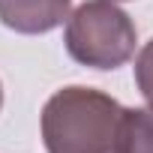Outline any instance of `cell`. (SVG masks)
I'll return each instance as SVG.
<instances>
[{
	"mask_svg": "<svg viewBox=\"0 0 153 153\" xmlns=\"http://www.w3.org/2000/svg\"><path fill=\"white\" fill-rule=\"evenodd\" d=\"M120 153H153V105L123 108Z\"/></svg>",
	"mask_w": 153,
	"mask_h": 153,
	"instance_id": "obj_4",
	"label": "cell"
},
{
	"mask_svg": "<svg viewBox=\"0 0 153 153\" xmlns=\"http://www.w3.org/2000/svg\"><path fill=\"white\" fill-rule=\"evenodd\" d=\"M114 3H117V0H114Z\"/></svg>",
	"mask_w": 153,
	"mask_h": 153,
	"instance_id": "obj_7",
	"label": "cell"
},
{
	"mask_svg": "<svg viewBox=\"0 0 153 153\" xmlns=\"http://www.w3.org/2000/svg\"><path fill=\"white\" fill-rule=\"evenodd\" d=\"M135 84L147 105H153V39H147L135 57Z\"/></svg>",
	"mask_w": 153,
	"mask_h": 153,
	"instance_id": "obj_5",
	"label": "cell"
},
{
	"mask_svg": "<svg viewBox=\"0 0 153 153\" xmlns=\"http://www.w3.org/2000/svg\"><path fill=\"white\" fill-rule=\"evenodd\" d=\"M0 108H3V84H0Z\"/></svg>",
	"mask_w": 153,
	"mask_h": 153,
	"instance_id": "obj_6",
	"label": "cell"
},
{
	"mask_svg": "<svg viewBox=\"0 0 153 153\" xmlns=\"http://www.w3.org/2000/svg\"><path fill=\"white\" fill-rule=\"evenodd\" d=\"M123 105L84 84H69L42 105L39 129L48 153H120Z\"/></svg>",
	"mask_w": 153,
	"mask_h": 153,
	"instance_id": "obj_1",
	"label": "cell"
},
{
	"mask_svg": "<svg viewBox=\"0 0 153 153\" xmlns=\"http://www.w3.org/2000/svg\"><path fill=\"white\" fill-rule=\"evenodd\" d=\"M66 54L90 69H117L132 60L138 30L114 0H84L66 18Z\"/></svg>",
	"mask_w": 153,
	"mask_h": 153,
	"instance_id": "obj_2",
	"label": "cell"
},
{
	"mask_svg": "<svg viewBox=\"0 0 153 153\" xmlns=\"http://www.w3.org/2000/svg\"><path fill=\"white\" fill-rule=\"evenodd\" d=\"M72 0H0V24L24 33L39 36L60 27L72 12Z\"/></svg>",
	"mask_w": 153,
	"mask_h": 153,
	"instance_id": "obj_3",
	"label": "cell"
}]
</instances>
